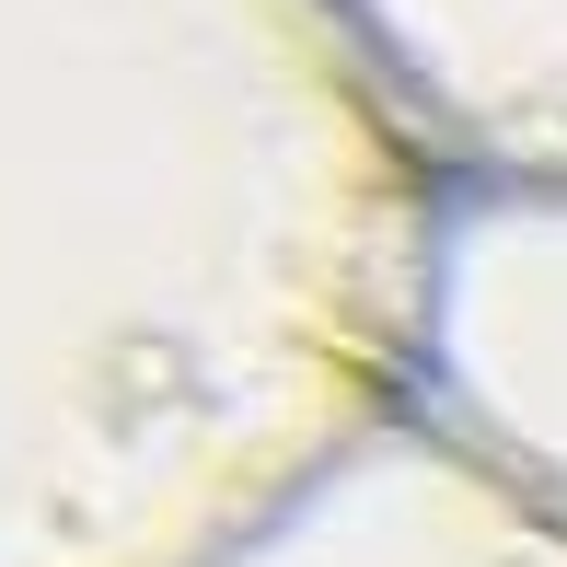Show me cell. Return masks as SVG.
<instances>
[{
  "label": "cell",
  "instance_id": "6da1fadb",
  "mask_svg": "<svg viewBox=\"0 0 567 567\" xmlns=\"http://www.w3.org/2000/svg\"><path fill=\"white\" fill-rule=\"evenodd\" d=\"M441 197L337 0H0V567H220L405 417Z\"/></svg>",
  "mask_w": 567,
  "mask_h": 567
},
{
  "label": "cell",
  "instance_id": "7a4b0ae2",
  "mask_svg": "<svg viewBox=\"0 0 567 567\" xmlns=\"http://www.w3.org/2000/svg\"><path fill=\"white\" fill-rule=\"evenodd\" d=\"M405 417L567 522V186H452Z\"/></svg>",
  "mask_w": 567,
  "mask_h": 567
},
{
  "label": "cell",
  "instance_id": "3957f363",
  "mask_svg": "<svg viewBox=\"0 0 567 567\" xmlns=\"http://www.w3.org/2000/svg\"><path fill=\"white\" fill-rule=\"evenodd\" d=\"M452 186H567V0H337Z\"/></svg>",
  "mask_w": 567,
  "mask_h": 567
},
{
  "label": "cell",
  "instance_id": "277c9868",
  "mask_svg": "<svg viewBox=\"0 0 567 567\" xmlns=\"http://www.w3.org/2000/svg\"><path fill=\"white\" fill-rule=\"evenodd\" d=\"M220 567H567V522L452 452L429 417H382Z\"/></svg>",
  "mask_w": 567,
  "mask_h": 567
}]
</instances>
